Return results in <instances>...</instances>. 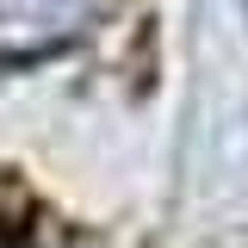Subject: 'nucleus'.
<instances>
[{
    "label": "nucleus",
    "instance_id": "obj_1",
    "mask_svg": "<svg viewBox=\"0 0 248 248\" xmlns=\"http://www.w3.org/2000/svg\"><path fill=\"white\" fill-rule=\"evenodd\" d=\"M112 0H0V62H44L81 44Z\"/></svg>",
    "mask_w": 248,
    "mask_h": 248
}]
</instances>
